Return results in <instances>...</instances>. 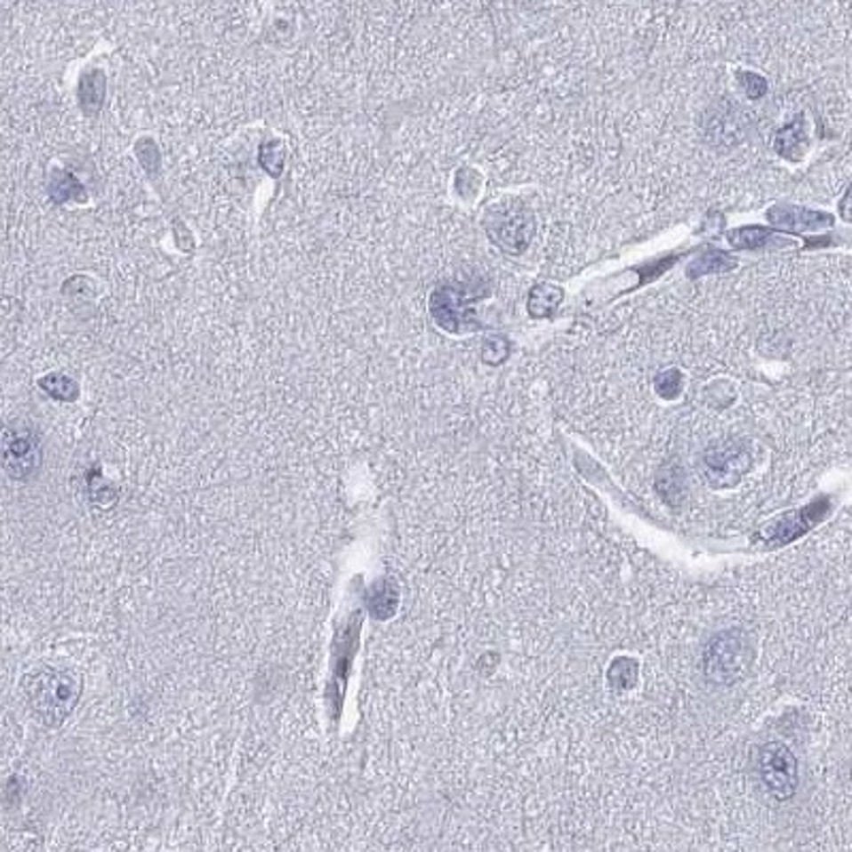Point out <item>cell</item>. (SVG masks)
Wrapping results in <instances>:
<instances>
[{
    "instance_id": "1",
    "label": "cell",
    "mask_w": 852,
    "mask_h": 852,
    "mask_svg": "<svg viewBox=\"0 0 852 852\" xmlns=\"http://www.w3.org/2000/svg\"><path fill=\"white\" fill-rule=\"evenodd\" d=\"M21 688L43 725L58 727L68 719L82 695V678L71 670L43 667L30 671L21 682Z\"/></svg>"
},
{
    "instance_id": "2",
    "label": "cell",
    "mask_w": 852,
    "mask_h": 852,
    "mask_svg": "<svg viewBox=\"0 0 852 852\" xmlns=\"http://www.w3.org/2000/svg\"><path fill=\"white\" fill-rule=\"evenodd\" d=\"M486 296L482 285L447 282L430 294V316L444 331L471 333L479 331L482 325L476 320V301Z\"/></svg>"
},
{
    "instance_id": "3",
    "label": "cell",
    "mask_w": 852,
    "mask_h": 852,
    "mask_svg": "<svg viewBox=\"0 0 852 852\" xmlns=\"http://www.w3.org/2000/svg\"><path fill=\"white\" fill-rule=\"evenodd\" d=\"M705 673L719 684H733L746 673L751 665V646L737 631L716 635L703 656Z\"/></svg>"
},
{
    "instance_id": "4",
    "label": "cell",
    "mask_w": 852,
    "mask_h": 852,
    "mask_svg": "<svg viewBox=\"0 0 852 852\" xmlns=\"http://www.w3.org/2000/svg\"><path fill=\"white\" fill-rule=\"evenodd\" d=\"M752 450L737 439L710 446L703 454V471L714 488L735 486L751 471Z\"/></svg>"
},
{
    "instance_id": "5",
    "label": "cell",
    "mask_w": 852,
    "mask_h": 852,
    "mask_svg": "<svg viewBox=\"0 0 852 852\" xmlns=\"http://www.w3.org/2000/svg\"><path fill=\"white\" fill-rule=\"evenodd\" d=\"M486 233L494 245L511 256L522 254L535 235V215L526 207L499 209L488 218Z\"/></svg>"
},
{
    "instance_id": "6",
    "label": "cell",
    "mask_w": 852,
    "mask_h": 852,
    "mask_svg": "<svg viewBox=\"0 0 852 852\" xmlns=\"http://www.w3.org/2000/svg\"><path fill=\"white\" fill-rule=\"evenodd\" d=\"M4 471L13 479H28L41 467V439L30 426H7L3 435Z\"/></svg>"
},
{
    "instance_id": "7",
    "label": "cell",
    "mask_w": 852,
    "mask_h": 852,
    "mask_svg": "<svg viewBox=\"0 0 852 852\" xmlns=\"http://www.w3.org/2000/svg\"><path fill=\"white\" fill-rule=\"evenodd\" d=\"M759 774L763 784L778 800H789L797 791V759L784 743L769 742L759 751Z\"/></svg>"
},
{
    "instance_id": "8",
    "label": "cell",
    "mask_w": 852,
    "mask_h": 852,
    "mask_svg": "<svg viewBox=\"0 0 852 852\" xmlns=\"http://www.w3.org/2000/svg\"><path fill=\"white\" fill-rule=\"evenodd\" d=\"M829 510H832V503H829L827 497L816 499L814 503L808 505V508H801L778 518V520L769 526V533H765V537H768L771 546H784V543L795 542L803 533H808L810 528L816 526L818 522L829 514Z\"/></svg>"
},
{
    "instance_id": "9",
    "label": "cell",
    "mask_w": 852,
    "mask_h": 852,
    "mask_svg": "<svg viewBox=\"0 0 852 852\" xmlns=\"http://www.w3.org/2000/svg\"><path fill=\"white\" fill-rule=\"evenodd\" d=\"M771 229L784 230V233H806V230H821L833 224V215L824 212L797 207V205H776L768 212Z\"/></svg>"
},
{
    "instance_id": "10",
    "label": "cell",
    "mask_w": 852,
    "mask_h": 852,
    "mask_svg": "<svg viewBox=\"0 0 852 852\" xmlns=\"http://www.w3.org/2000/svg\"><path fill=\"white\" fill-rule=\"evenodd\" d=\"M776 152H778L782 158L797 160L803 158L808 149V134H806V122H803V116H797L791 124H786L784 128H780L778 134H776L774 141Z\"/></svg>"
},
{
    "instance_id": "11",
    "label": "cell",
    "mask_w": 852,
    "mask_h": 852,
    "mask_svg": "<svg viewBox=\"0 0 852 852\" xmlns=\"http://www.w3.org/2000/svg\"><path fill=\"white\" fill-rule=\"evenodd\" d=\"M50 198L56 205H64V203H84L88 198L85 194V188L82 186V181L68 171H53L50 177Z\"/></svg>"
},
{
    "instance_id": "12",
    "label": "cell",
    "mask_w": 852,
    "mask_h": 852,
    "mask_svg": "<svg viewBox=\"0 0 852 852\" xmlns=\"http://www.w3.org/2000/svg\"><path fill=\"white\" fill-rule=\"evenodd\" d=\"M563 288L557 284H537L528 294V314H531V317H537V320L552 316L560 305V301H563Z\"/></svg>"
},
{
    "instance_id": "13",
    "label": "cell",
    "mask_w": 852,
    "mask_h": 852,
    "mask_svg": "<svg viewBox=\"0 0 852 852\" xmlns=\"http://www.w3.org/2000/svg\"><path fill=\"white\" fill-rule=\"evenodd\" d=\"M102 100H105V73L92 68L82 75V82H79V102H82L84 113L96 116L100 111Z\"/></svg>"
},
{
    "instance_id": "14",
    "label": "cell",
    "mask_w": 852,
    "mask_h": 852,
    "mask_svg": "<svg viewBox=\"0 0 852 852\" xmlns=\"http://www.w3.org/2000/svg\"><path fill=\"white\" fill-rule=\"evenodd\" d=\"M366 601H369V609H371V614H374L375 618H380V620L390 618L392 614H395L397 603H398V591H397L395 582H390V580L377 582L374 589H371L369 599H366Z\"/></svg>"
},
{
    "instance_id": "15",
    "label": "cell",
    "mask_w": 852,
    "mask_h": 852,
    "mask_svg": "<svg viewBox=\"0 0 852 852\" xmlns=\"http://www.w3.org/2000/svg\"><path fill=\"white\" fill-rule=\"evenodd\" d=\"M735 267H737V261L727 254V252L710 250L708 254L695 258V261L688 264V277L697 279V277H701V275L727 273V271H731V269H735Z\"/></svg>"
},
{
    "instance_id": "16",
    "label": "cell",
    "mask_w": 852,
    "mask_h": 852,
    "mask_svg": "<svg viewBox=\"0 0 852 852\" xmlns=\"http://www.w3.org/2000/svg\"><path fill=\"white\" fill-rule=\"evenodd\" d=\"M774 235V229H765V226H743V229L731 230L729 244L735 250H759L763 247Z\"/></svg>"
},
{
    "instance_id": "17",
    "label": "cell",
    "mask_w": 852,
    "mask_h": 852,
    "mask_svg": "<svg viewBox=\"0 0 852 852\" xmlns=\"http://www.w3.org/2000/svg\"><path fill=\"white\" fill-rule=\"evenodd\" d=\"M39 386L47 392V395L58 398V401H75V398L79 397L77 382L62 374H50L41 377Z\"/></svg>"
},
{
    "instance_id": "18",
    "label": "cell",
    "mask_w": 852,
    "mask_h": 852,
    "mask_svg": "<svg viewBox=\"0 0 852 852\" xmlns=\"http://www.w3.org/2000/svg\"><path fill=\"white\" fill-rule=\"evenodd\" d=\"M258 163L269 175L277 180L284 171V163H285V152L279 141H264L261 145V152H258Z\"/></svg>"
},
{
    "instance_id": "19",
    "label": "cell",
    "mask_w": 852,
    "mask_h": 852,
    "mask_svg": "<svg viewBox=\"0 0 852 852\" xmlns=\"http://www.w3.org/2000/svg\"><path fill=\"white\" fill-rule=\"evenodd\" d=\"M638 680V663L633 659H616L609 667V682L616 688H631Z\"/></svg>"
},
{
    "instance_id": "20",
    "label": "cell",
    "mask_w": 852,
    "mask_h": 852,
    "mask_svg": "<svg viewBox=\"0 0 852 852\" xmlns=\"http://www.w3.org/2000/svg\"><path fill=\"white\" fill-rule=\"evenodd\" d=\"M682 386H684V375L680 369L661 371V374L655 377V390L659 392L661 398H667V401H673V398L680 397Z\"/></svg>"
},
{
    "instance_id": "21",
    "label": "cell",
    "mask_w": 852,
    "mask_h": 852,
    "mask_svg": "<svg viewBox=\"0 0 852 852\" xmlns=\"http://www.w3.org/2000/svg\"><path fill=\"white\" fill-rule=\"evenodd\" d=\"M510 356V342L505 337H488L482 343V360L488 365L503 363Z\"/></svg>"
},
{
    "instance_id": "22",
    "label": "cell",
    "mask_w": 852,
    "mask_h": 852,
    "mask_svg": "<svg viewBox=\"0 0 852 852\" xmlns=\"http://www.w3.org/2000/svg\"><path fill=\"white\" fill-rule=\"evenodd\" d=\"M737 79H740L742 88L746 90L748 99L751 100H759L768 94V82L761 77V75L752 73V71H740L737 73Z\"/></svg>"
},
{
    "instance_id": "23",
    "label": "cell",
    "mask_w": 852,
    "mask_h": 852,
    "mask_svg": "<svg viewBox=\"0 0 852 852\" xmlns=\"http://www.w3.org/2000/svg\"><path fill=\"white\" fill-rule=\"evenodd\" d=\"M840 215L846 222H852V186L848 188V192L844 194V198L840 201Z\"/></svg>"
}]
</instances>
